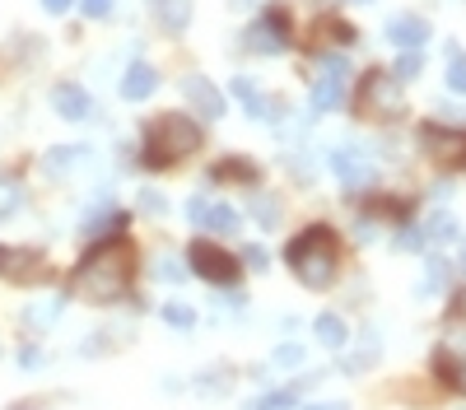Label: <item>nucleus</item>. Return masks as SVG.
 Instances as JSON below:
<instances>
[{"instance_id":"nucleus-1","label":"nucleus","mask_w":466,"mask_h":410,"mask_svg":"<svg viewBox=\"0 0 466 410\" xmlns=\"http://www.w3.org/2000/svg\"><path fill=\"white\" fill-rule=\"evenodd\" d=\"M131 271H135L131 242H127V238H103L85 261H79V271H75V294L89 299V303H112V299L127 294Z\"/></svg>"},{"instance_id":"nucleus-2","label":"nucleus","mask_w":466,"mask_h":410,"mask_svg":"<svg viewBox=\"0 0 466 410\" xmlns=\"http://www.w3.org/2000/svg\"><path fill=\"white\" fill-rule=\"evenodd\" d=\"M285 261L294 266V275L308 284V290H327V284L336 280V266H340V248H336V234L322 229V224H313L308 234H298L290 242Z\"/></svg>"},{"instance_id":"nucleus-3","label":"nucleus","mask_w":466,"mask_h":410,"mask_svg":"<svg viewBox=\"0 0 466 410\" xmlns=\"http://www.w3.org/2000/svg\"><path fill=\"white\" fill-rule=\"evenodd\" d=\"M150 168H164V163H182L187 154H196L200 150V127L192 117H182V112H164V117H154L150 121Z\"/></svg>"},{"instance_id":"nucleus-4","label":"nucleus","mask_w":466,"mask_h":410,"mask_svg":"<svg viewBox=\"0 0 466 410\" xmlns=\"http://www.w3.org/2000/svg\"><path fill=\"white\" fill-rule=\"evenodd\" d=\"M355 112L369 117V121H397L406 112V98H401V79L388 70H373L364 75V85L355 94Z\"/></svg>"},{"instance_id":"nucleus-5","label":"nucleus","mask_w":466,"mask_h":410,"mask_svg":"<svg viewBox=\"0 0 466 410\" xmlns=\"http://www.w3.org/2000/svg\"><path fill=\"white\" fill-rule=\"evenodd\" d=\"M0 280H14V284H47V280H52V266H47L43 252L0 248Z\"/></svg>"},{"instance_id":"nucleus-6","label":"nucleus","mask_w":466,"mask_h":410,"mask_svg":"<svg viewBox=\"0 0 466 410\" xmlns=\"http://www.w3.org/2000/svg\"><path fill=\"white\" fill-rule=\"evenodd\" d=\"M420 145L434 163L443 168H466V131H448V127H424L420 131Z\"/></svg>"},{"instance_id":"nucleus-7","label":"nucleus","mask_w":466,"mask_h":410,"mask_svg":"<svg viewBox=\"0 0 466 410\" xmlns=\"http://www.w3.org/2000/svg\"><path fill=\"white\" fill-rule=\"evenodd\" d=\"M192 271L200 280H210V284H229L238 280V257H229L225 248H215V242H200L196 238V248H192Z\"/></svg>"},{"instance_id":"nucleus-8","label":"nucleus","mask_w":466,"mask_h":410,"mask_svg":"<svg viewBox=\"0 0 466 410\" xmlns=\"http://www.w3.org/2000/svg\"><path fill=\"white\" fill-rule=\"evenodd\" d=\"M242 43H248L257 56H275V52H285L290 47V33H285V19L280 14H266V19H257V24L242 33Z\"/></svg>"},{"instance_id":"nucleus-9","label":"nucleus","mask_w":466,"mask_h":410,"mask_svg":"<svg viewBox=\"0 0 466 410\" xmlns=\"http://www.w3.org/2000/svg\"><path fill=\"white\" fill-rule=\"evenodd\" d=\"M331 173L346 182L350 192H364V187H373V163L364 159L359 150H336L331 154Z\"/></svg>"},{"instance_id":"nucleus-10","label":"nucleus","mask_w":466,"mask_h":410,"mask_svg":"<svg viewBox=\"0 0 466 410\" xmlns=\"http://www.w3.org/2000/svg\"><path fill=\"white\" fill-rule=\"evenodd\" d=\"M182 94H187V102L206 117V121H215V117H225V98H219V89L210 85L206 75H187L182 79Z\"/></svg>"},{"instance_id":"nucleus-11","label":"nucleus","mask_w":466,"mask_h":410,"mask_svg":"<svg viewBox=\"0 0 466 410\" xmlns=\"http://www.w3.org/2000/svg\"><path fill=\"white\" fill-rule=\"evenodd\" d=\"M388 43H397L401 52H420L429 43V24L420 14H397V19H388Z\"/></svg>"},{"instance_id":"nucleus-12","label":"nucleus","mask_w":466,"mask_h":410,"mask_svg":"<svg viewBox=\"0 0 466 410\" xmlns=\"http://www.w3.org/2000/svg\"><path fill=\"white\" fill-rule=\"evenodd\" d=\"M159 89V70L145 66V61H135V66H127V75H121V98L127 102H140V98H150Z\"/></svg>"},{"instance_id":"nucleus-13","label":"nucleus","mask_w":466,"mask_h":410,"mask_svg":"<svg viewBox=\"0 0 466 410\" xmlns=\"http://www.w3.org/2000/svg\"><path fill=\"white\" fill-rule=\"evenodd\" d=\"M340 98H346V75L322 70V79H313V98H308V108H313V112H331V108H340Z\"/></svg>"},{"instance_id":"nucleus-14","label":"nucleus","mask_w":466,"mask_h":410,"mask_svg":"<svg viewBox=\"0 0 466 410\" xmlns=\"http://www.w3.org/2000/svg\"><path fill=\"white\" fill-rule=\"evenodd\" d=\"M52 108L66 117V121H85L89 117V94L79 85H56L52 89Z\"/></svg>"},{"instance_id":"nucleus-15","label":"nucleus","mask_w":466,"mask_h":410,"mask_svg":"<svg viewBox=\"0 0 466 410\" xmlns=\"http://www.w3.org/2000/svg\"><path fill=\"white\" fill-rule=\"evenodd\" d=\"M154 19L168 33H182V29L192 24V0H154Z\"/></svg>"},{"instance_id":"nucleus-16","label":"nucleus","mask_w":466,"mask_h":410,"mask_svg":"<svg viewBox=\"0 0 466 410\" xmlns=\"http://www.w3.org/2000/svg\"><path fill=\"white\" fill-rule=\"evenodd\" d=\"M313 332H317V340L327 345V350H340V345H346V322H340L336 313H322L313 322Z\"/></svg>"},{"instance_id":"nucleus-17","label":"nucleus","mask_w":466,"mask_h":410,"mask_svg":"<svg viewBox=\"0 0 466 410\" xmlns=\"http://www.w3.org/2000/svg\"><path fill=\"white\" fill-rule=\"evenodd\" d=\"M89 150H79V145H61V150H52L47 159H43V173H52V177H61V173H70L79 159H85Z\"/></svg>"},{"instance_id":"nucleus-18","label":"nucleus","mask_w":466,"mask_h":410,"mask_svg":"<svg viewBox=\"0 0 466 410\" xmlns=\"http://www.w3.org/2000/svg\"><path fill=\"white\" fill-rule=\"evenodd\" d=\"M200 229H210V234H238V210H229V205H210Z\"/></svg>"},{"instance_id":"nucleus-19","label":"nucleus","mask_w":466,"mask_h":410,"mask_svg":"<svg viewBox=\"0 0 466 410\" xmlns=\"http://www.w3.org/2000/svg\"><path fill=\"white\" fill-rule=\"evenodd\" d=\"M424 266H429V271H424V284H420V294H434V290H443V284H448V275H453V266L443 261V257H429Z\"/></svg>"},{"instance_id":"nucleus-20","label":"nucleus","mask_w":466,"mask_h":410,"mask_svg":"<svg viewBox=\"0 0 466 410\" xmlns=\"http://www.w3.org/2000/svg\"><path fill=\"white\" fill-rule=\"evenodd\" d=\"M424 238H429V242H453L457 238V219L453 215H429V224H424Z\"/></svg>"},{"instance_id":"nucleus-21","label":"nucleus","mask_w":466,"mask_h":410,"mask_svg":"<svg viewBox=\"0 0 466 410\" xmlns=\"http://www.w3.org/2000/svg\"><path fill=\"white\" fill-rule=\"evenodd\" d=\"M154 275H159V280H168V284H182L192 271H187V266H182L177 257H159V261H154Z\"/></svg>"},{"instance_id":"nucleus-22","label":"nucleus","mask_w":466,"mask_h":410,"mask_svg":"<svg viewBox=\"0 0 466 410\" xmlns=\"http://www.w3.org/2000/svg\"><path fill=\"white\" fill-rule=\"evenodd\" d=\"M252 215L266 224V229H275V219H280V201H271L266 192H257V196H252Z\"/></svg>"},{"instance_id":"nucleus-23","label":"nucleus","mask_w":466,"mask_h":410,"mask_svg":"<svg viewBox=\"0 0 466 410\" xmlns=\"http://www.w3.org/2000/svg\"><path fill=\"white\" fill-rule=\"evenodd\" d=\"M164 322H168V326H177V332H187V326L196 322V313H192L187 303H164Z\"/></svg>"},{"instance_id":"nucleus-24","label":"nucleus","mask_w":466,"mask_h":410,"mask_svg":"<svg viewBox=\"0 0 466 410\" xmlns=\"http://www.w3.org/2000/svg\"><path fill=\"white\" fill-rule=\"evenodd\" d=\"M448 89L466 94V56L462 52H453V61H448Z\"/></svg>"},{"instance_id":"nucleus-25","label":"nucleus","mask_w":466,"mask_h":410,"mask_svg":"<svg viewBox=\"0 0 466 410\" xmlns=\"http://www.w3.org/2000/svg\"><path fill=\"white\" fill-rule=\"evenodd\" d=\"M420 70H424L420 52H401V56H397V70H392V75H397V79H415Z\"/></svg>"},{"instance_id":"nucleus-26","label":"nucleus","mask_w":466,"mask_h":410,"mask_svg":"<svg viewBox=\"0 0 466 410\" xmlns=\"http://www.w3.org/2000/svg\"><path fill=\"white\" fill-rule=\"evenodd\" d=\"M215 177H242V182H257V168H252V163L229 159V163H219V168H215Z\"/></svg>"},{"instance_id":"nucleus-27","label":"nucleus","mask_w":466,"mask_h":410,"mask_svg":"<svg viewBox=\"0 0 466 410\" xmlns=\"http://www.w3.org/2000/svg\"><path fill=\"white\" fill-rule=\"evenodd\" d=\"M424 242H429V238H424V229H415V224H406V229L397 234V248H406V252H420Z\"/></svg>"},{"instance_id":"nucleus-28","label":"nucleus","mask_w":466,"mask_h":410,"mask_svg":"<svg viewBox=\"0 0 466 410\" xmlns=\"http://www.w3.org/2000/svg\"><path fill=\"white\" fill-rule=\"evenodd\" d=\"M61 317V299H52V303H43V308H29V322L33 326H47V322H56Z\"/></svg>"},{"instance_id":"nucleus-29","label":"nucleus","mask_w":466,"mask_h":410,"mask_svg":"<svg viewBox=\"0 0 466 410\" xmlns=\"http://www.w3.org/2000/svg\"><path fill=\"white\" fill-rule=\"evenodd\" d=\"M294 397H298V392H271V397H261L252 410H290V406H294Z\"/></svg>"},{"instance_id":"nucleus-30","label":"nucleus","mask_w":466,"mask_h":410,"mask_svg":"<svg viewBox=\"0 0 466 410\" xmlns=\"http://www.w3.org/2000/svg\"><path fill=\"white\" fill-rule=\"evenodd\" d=\"M229 89H233V98H238V102H248V108H252V102L261 98V94H257V85H252V79H248V75H238V79H233V85H229Z\"/></svg>"},{"instance_id":"nucleus-31","label":"nucleus","mask_w":466,"mask_h":410,"mask_svg":"<svg viewBox=\"0 0 466 410\" xmlns=\"http://www.w3.org/2000/svg\"><path fill=\"white\" fill-rule=\"evenodd\" d=\"M280 368H294V364H303V345H275V355H271Z\"/></svg>"},{"instance_id":"nucleus-32","label":"nucleus","mask_w":466,"mask_h":410,"mask_svg":"<svg viewBox=\"0 0 466 410\" xmlns=\"http://www.w3.org/2000/svg\"><path fill=\"white\" fill-rule=\"evenodd\" d=\"M79 10H85L89 19H108L112 14V0H79Z\"/></svg>"},{"instance_id":"nucleus-33","label":"nucleus","mask_w":466,"mask_h":410,"mask_svg":"<svg viewBox=\"0 0 466 410\" xmlns=\"http://www.w3.org/2000/svg\"><path fill=\"white\" fill-rule=\"evenodd\" d=\"M206 210H210V201H200V196H192V201H187V219L196 224V229L206 224Z\"/></svg>"},{"instance_id":"nucleus-34","label":"nucleus","mask_w":466,"mask_h":410,"mask_svg":"<svg viewBox=\"0 0 466 410\" xmlns=\"http://www.w3.org/2000/svg\"><path fill=\"white\" fill-rule=\"evenodd\" d=\"M248 266L252 271H266V248H248Z\"/></svg>"},{"instance_id":"nucleus-35","label":"nucleus","mask_w":466,"mask_h":410,"mask_svg":"<svg viewBox=\"0 0 466 410\" xmlns=\"http://www.w3.org/2000/svg\"><path fill=\"white\" fill-rule=\"evenodd\" d=\"M70 5H75V0H43V10H47V14H66Z\"/></svg>"},{"instance_id":"nucleus-36","label":"nucleus","mask_w":466,"mask_h":410,"mask_svg":"<svg viewBox=\"0 0 466 410\" xmlns=\"http://www.w3.org/2000/svg\"><path fill=\"white\" fill-rule=\"evenodd\" d=\"M303 410H350L346 401H317V406H303Z\"/></svg>"},{"instance_id":"nucleus-37","label":"nucleus","mask_w":466,"mask_h":410,"mask_svg":"<svg viewBox=\"0 0 466 410\" xmlns=\"http://www.w3.org/2000/svg\"><path fill=\"white\" fill-rule=\"evenodd\" d=\"M457 387H462V392H466V364L457 368Z\"/></svg>"},{"instance_id":"nucleus-38","label":"nucleus","mask_w":466,"mask_h":410,"mask_svg":"<svg viewBox=\"0 0 466 410\" xmlns=\"http://www.w3.org/2000/svg\"><path fill=\"white\" fill-rule=\"evenodd\" d=\"M462 275H466V248H462Z\"/></svg>"},{"instance_id":"nucleus-39","label":"nucleus","mask_w":466,"mask_h":410,"mask_svg":"<svg viewBox=\"0 0 466 410\" xmlns=\"http://www.w3.org/2000/svg\"><path fill=\"white\" fill-rule=\"evenodd\" d=\"M350 5H369V0H350Z\"/></svg>"},{"instance_id":"nucleus-40","label":"nucleus","mask_w":466,"mask_h":410,"mask_svg":"<svg viewBox=\"0 0 466 410\" xmlns=\"http://www.w3.org/2000/svg\"><path fill=\"white\" fill-rule=\"evenodd\" d=\"M462 313H466V299H462Z\"/></svg>"}]
</instances>
